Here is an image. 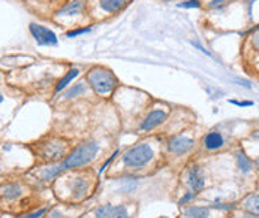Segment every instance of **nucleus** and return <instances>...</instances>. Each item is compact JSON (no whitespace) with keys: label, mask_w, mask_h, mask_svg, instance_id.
Segmentation results:
<instances>
[{"label":"nucleus","mask_w":259,"mask_h":218,"mask_svg":"<svg viewBox=\"0 0 259 218\" xmlns=\"http://www.w3.org/2000/svg\"><path fill=\"white\" fill-rule=\"evenodd\" d=\"M0 174H2V168H0Z\"/></svg>","instance_id":"7c9ffc66"},{"label":"nucleus","mask_w":259,"mask_h":218,"mask_svg":"<svg viewBox=\"0 0 259 218\" xmlns=\"http://www.w3.org/2000/svg\"><path fill=\"white\" fill-rule=\"evenodd\" d=\"M229 103L231 105H235V106H240V108H250V106L255 105L253 102H237V100H231Z\"/></svg>","instance_id":"bb28decb"},{"label":"nucleus","mask_w":259,"mask_h":218,"mask_svg":"<svg viewBox=\"0 0 259 218\" xmlns=\"http://www.w3.org/2000/svg\"><path fill=\"white\" fill-rule=\"evenodd\" d=\"M85 93H87V84L82 81V82L75 84L74 87H71L69 90H66V93L63 94V97H65L66 100H71V99L79 97V96H82V94H85Z\"/></svg>","instance_id":"a211bd4d"},{"label":"nucleus","mask_w":259,"mask_h":218,"mask_svg":"<svg viewBox=\"0 0 259 218\" xmlns=\"http://www.w3.org/2000/svg\"><path fill=\"white\" fill-rule=\"evenodd\" d=\"M3 100H5V97H3V94H2V93H0V105H2V103H3Z\"/></svg>","instance_id":"c756f323"},{"label":"nucleus","mask_w":259,"mask_h":218,"mask_svg":"<svg viewBox=\"0 0 259 218\" xmlns=\"http://www.w3.org/2000/svg\"><path fill=\"white\" fill-rule=\"evenodd\" d=\"M85 8V3L84 0H71L68 2L63 8H60L57 11V15L59 17H71V15H78L84 11Z\"/></svg>","instance_id":"f8f14e48"},{"label":"nucleus","mask_w":259,"mask_h":218,"mask_svg":"<svg viewBox=\"0 0 259 218\" xmlns=\"http://www.w3.org/2000/svg\"><path fill=\"white\" fill-rule=\"evenodd\" d=\"M185 218H208L210 217V208L205 206H187L183 211Z\"/></svg>","instance_id":"2eb2a0df"},{"label":"nucleus","mask_w":259,"mask_h":218,"mask_svg":"<svg viewBox=\"0 0 259 218\" xmlns=\"http://www.w3.org/2000/svg\"><path fill=\"white\" fill-rule=\"evenodd\" d=\"M177 6L185 9H198L201 8V0H186V2H180Z\"/></svg>","instance_id":"aec40b11"},{"label":"nucleus","mask_w":259,"mask_h":218,"mask_svg":"<svg viewBox=\"0 0 259 218\" xmlns=\"http://www.w3.org/2000/svg\"><path fill=\"white\" fill-rule=\"evenodd\" d=\"M87 85H90L96 94H110L117 88L118 79L110 69L95 66L87 72Z\"/></svg>","instance_id":"f03ea898"},{"label":"nucleus","mask_w":259,"mask_h":218,"mask_svg":"<svg viewBox=\"0 0 259 218\" xmlns=\"http://www.w3.org/2000/svg\"><path fill=\"white\" fill-rule=\"evenodd\" d=\"M24 187L17 181H9L5 182L0 185V200L12 203L20 200L24 196Z\"/></svg>","instance_id":"39448f33"},{"label":"nucleus","mask_w":259,"mask_h":218,"mask_svg":"<svg viewBox=\"0 0 259 218\" xmlns=\"http://www.w3.org/2000/svg\"><path fill=\"white\" fill-rule=\"evenodd\" d=\"M101 9H104L108 14H114L121 11L126 6V0H101L99 2Z\"/></svg>","instance_id":"dca6fc26"},{"label":"nucleus","mask_w":259,"mask_h":218,"mask_svg":"<svg viewBox=\"0 0 259 218\" xmlns=\"http://www.w3.org/2000/svg\"><path fill=\"white\" fill-rule=\"evenodd\" d=\"M243 218H258V214H253V212H246Z\"/></svg>","instance_id":"c85d7f7f"},{"label":"nucleus","mask_w":259,"mask_h":218,"mask_svg":"<svg viewBox=\"0 0 259 218\" xmlns=\"http://www.w3.org/2000/svg\"><path fill=\"white\" fill-rule=\"evenodd\" d=\"M90 32H92V27H82V29H75V30H71V32H68V33H66V37H71V39H74V37L81 36V35L90 33Z\"/></svg>","instance_id":"412c9836"},{"label":"nucleus","mask_w":259,"mask_h":218,"mask_svg":"<svg viewBox=\"0 0 259 218\" xmlns=\"http://www.w3.org/2000/svg\"><path fill=\"white\" fill-rule=\"evenodd\" d=\"M45 212H47V208H40V209H37V211L32 212V214H26V215H23V217L20 218H40L44 217Z\"/></svg>","instance_id":"393cba45"},{"label":"nucleus","mask_w":259,"mask_h":218,"mask_svg":"<svg viewBox=\"0 0 259 218\" xmlns=\"http://www.w3.org/2000/svg\"><path fill=\"white\" fill-rule=\"evenodd\" d=\"M79 75V69L78 68H72V69H69L68 72L65 73L63 76H62V79L56 84V88H54V94H57V93H60L62 90H65L72 81H74L75 78Z\"/></svg>","instance_id":"ddd939ff"},{"label":"nucleus","mask_w":259,"mask_h":218,"mask_svg":"<svg viewBox=\"0 0 259 218\" xmlns=\"http://www.w3.org/2000/svg\"><path fill=\"white\" fill-rule=\"evenodd\" d=\"M243 208L247 212H253L258 214L259 211V196L258 193H250L246 196V199L243 200Z\"/></svg>","instance_id":"f3484780"},{"label":"nucleus","mask_w":259,"mask_h":218,"mask_svg":"<svg viewBox=\"0 0 259 218\" xmlns=\"http://www.w3.org/2000/svg\"><path fill=\"white\" fill-rule=\"evenodd\" d=\"M193 146H195V141L187 136H182V135L172 136L168 141V151L174 155H185L189 151L193 149Z\"/></svg>","instance_id":"6e6552de"},{"label":"nucleus","mask_w":259,"mask_h":218,"mask_svg":"<svg viewBox=\"0 0 259 218\" xmlns=\"http://www.w3.org/2000/svg\"><path fill=\"white\" fill-rule=\"evenodd\" d=\"M99 152V144L96 141H87L81 145H78L74 151L65 157L60 163L51 165L39 172V178L44 182H50L60 177L63 172L71 171V169H78L82 166L90 165Z\"/></svg>","instance_id":"f257e3e1"},{"label":"nucleus","mask_w":259,"mask_h":218,"mask_svg":"<svg viewBox=\"0 0 259 218\" xmlns=\"http://www.w3.org/2000/svg\"><path fill=\"white\" fill-rule=\"evenodd\" d=\"M165 2H169V0H165Z\"/></svg>","instance_id":"2f4dec72"},{"label":"nucleus","mask_w":259,"mask_h":218,"mask_svg":"<svg viewBox=\"0 0 259 218\" xmlns=\"http://www.w3.org/2000/svg\"><path fill=\"white\" fill-rule=\"evenodd\" d=\"M95 218H132L126 205H102L95 211Z\"/></svg>","instance_id":"423d86ee"},{"label":"nucleus","mask_w":259,"mask_h":218,"mask_svg":"<svg viewBox=\"0 0 259 218\" xmlns=\"http://www.w3.org/2000/svg\"><path fill=\"white\" fill-rule=\"evenodd\" d=\"M192 45H193L195 48H198V49H199L201 52H204V54H207V56H211V54H210V52H208V51H207V49H205L204 46H201V45H199L198 42H192Z\"/></svg>","instance_id":"cd10ccee"},{"label":"nucleus","mask_w":259,"mask_h":218,"mask_svg":"<svg viewBox=\"0 0 259 218\" xmlns=\"http://www.w3.org/2000/svg\"><path fill=\"white\" fill-rule=\"evenodd\" d=\"M232 0H211L210 3H208V8L210 9H221L223 6H226V5H229Z\"/></svg>","instance_id":"4be33fe9"},{"label":"nucleus","mask_w":259,"mask_h":218,"mask_svg":"<svg viewBox=\"0 0 259 218\" xmlns=\"http://www.w3.org/2000/svg\"><path fill=\"white\" fill-rule=\"evenodd\" d=\"M237 165L243 174H250L253 171V161L250 160V157H247V154L244 151L237 152Z\"/></svg>","instance_id":"4468645a"},{"label":"nucleus","mask_w":259,"mask_h":218,"mask_svg":"<svg viewBox=\"0 0 259 218\" xmlns=\"http://www.w3.org/2000/svg\"><path fill=\"white\" fill-rule=\"evenodd\" d=\"M166 118H168V112L166 111H163V109H153L146 117V120L141 123L140 130L141 132H150V130L156 129L157 126H160L163 121H166Z\"/></svg>","instance_id":"9d476101"},{"label":"nucleus","mask_w":259,"mask_h":218,"mask_svg":"<svg viewBox=\"0 0 259 218\" xmlns=\"http://www.w3.org/2000/svg\"><path fill=\"white\" fill-rule=\"evenodd\" d=\"M118 154H120V151H118V149H117V151H115V152H114V154H112L111 157H110V158H108V160H107V161H105V163H104V165H102V166H101V169H99V174H98V175H99V177H101V175H102V172H104V171H105V169H107V168H108V166H110V165H111L112 161H114V160H115V158H117V155H118Z\"/></svg>","instance_id":"b1692460"},{"label":"nucleus","mask_w":259,"mask_h":218,"mask_svg":"<svg viewBox=\"0 0 259 218\" xmlns=\"http://www.w3.org/2000/svg\"><path fill=\"white\" fill-rule=\"evenodd\" d=\"M87 185H89L87 180L75 178L74 182H72V193H74V196L76 199L85 197V194H87Z\"/></svg>","instance_id":"6ab92c4d"},{"label":"nucleus","mask_w":259,"mask_h":218,"mask_svg":"<svg viewBox=\"0 0 259 218\" xmlns=\"http://www.w3.org/2000/svg\"><path fill=\"white\" fill-rule=\"evenodd\" d=\"M196 197V193H193V191H190V193H186L185 196L177 202V205H180V206H185V205H187L189 202H192L193 199Z\"/></svg>","instance_id":"5701e85b"},{"label":"nucleus","mask_w":259,"mask_h":218,"mask_svg":"<svg viewBox=\"0 0 259 218\" xmlns=\"http://www.w3.org/2000/svg\"><path fill=\"white\" fill-rule=\"evenodd\" d=\"M187 185L193 193H199L205 187V175L202 168L198 165H192L187 171Z\"/></svg>","instance_id":"1a4fd4ad"},{"label":"nucleus","mask_w":259,"mask_h":218,"mask_svg":"<svg viewBox=\"0 0 259 218\" xmlns=\"http://www.w3.org/2000/svg\"><path fill=\"white\" fill-rule=\"evenodd\" d=\"M211 208H216V209H221V211H232V209H235L237 208V205H234V203H225V205H211Z\"/></svg>","instance_id":"a878e982"},{"label":"nucleus","mask_w":259,"mask_h":218,"mask_svg":"<svg viewBox=\"0 0 259 218\" xmlns=\"http://www.w3.org/2000/svg\"><path fill=\"white\" fill-rule=\"evenodd\" d=\"M29 32L33 36V39L36 40L37 45H40V46H56L59 43V37L56 36V33L42 24L30 23Z\"/></svg>","instance_id":"20e7f679"},{"label":"nucleus","mask_w":259,"mask_h":218,"mask_svg":"<svg viewBox=\"0 0 259 218\" xmlns=\"http://www.w3.org/2000/svg\"><path fill=\"white\" fill-rule=\"evenodd\" d=\"M202 144L205 146V149L208 151H218L225 145V139H223L222 133L218 130H213L210 133H207L202 139Z\"/></svg>","instance_id":"9b49d317"},{"label":"nucleus","mask_w":259,"mask_h":218,"mask_svg":"<svg viewBox=\"0 0 259 218\" xmlns=\"http://www.w3.org/2000/svg\"><path fill=\"white\" fill-rule=\"evenodd\" d=\"M154 158V151L150 144H138L123 154V163L131 169H143Z\"/></svg>","instance_id":"7ed1b4c3"},{"label":"nucleus","mask_w":259,"mask_h":218,"mask_svg":"<svg viewBox=\"0 0 259 218\" xmlns=\"http://www.w3.org/2000/svg\"><path fill=\"white\" fill-rule=\"evenodd\" d=\"M65 151H66V145H63V142L51 139L47 144H40V151L39 152H40L42 158L56 161V160H60L65 155Z\"/></svg>","instance_id":"0eeeda50"}]
</instances>
